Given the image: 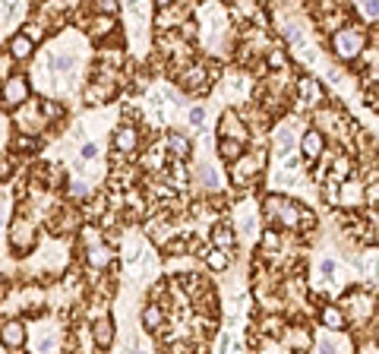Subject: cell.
<instances>
[{
    "instance_id": "obj_1",
    "label": "cell",
    "mask_w": 379,
    "mask_h": 354,
    "mask_svg": "<svg viewBox=\"0 0 379 354\" xmlns=\"http://www.w3.org/2000/svg\"><path fill=\"white\" fill-rule=\"evenodd\" d=\"M29 95H32L29 79L19 73H10L4 79V86H0V101H4L6 107H22L25 101H29Z\"/></svg>"
},
{
    "instance_id": "obj_2",
    "label": "cell",
    "mask_w": 379,
    "mask_h": 354,
    "mask_svg": "<svg viewBox=\"0 0 379 354\" xmlns=\"http://www.w3.org/2000/svg\"><path fill=\"white\" fill-rule=\"evenodd\" d=\"M335 51H338L341 60H354V57L364 51V35L354 29H341L338 35H335Z\"/></svg>"
},
{
    "instance_id": "obj_3",
    "label": "cell",
    "mask_w": 379,
    "mask_h": 354,
    "mask_svg": "<svg viewBox=\"0 0 379 354\" xmlns=\"http://www.w3.org/2000/svg\"><path fill=\"white\" fill-rule=\"evenodd\" d=\"M25 339H29V332H25V322L22 320H6L4 326H0V345L19 351V348L25 345Z\"/></svg>"
},
{
    "instance_id": "obj_4",
    "label": "cell",
    "mask_w": 379,
    "mask_h": 354,
    "mask_svg": "<svg viewBox=\"0 0 379 354\" xmlns=\"http://www.w3.org/2000/svg\"><path fill=\"white\" fill-rule=\"evenodd\" d=\"M114 320L111 316H98V320L92 322V341L95 348H101V351H107V348L114 345Z\"/></svg>"
},
{
    "instance_id": "obj_5",
    "label": "cell",
    "mask_w": 379,
    "mask_h": 354,
    "mask_svg": "<svg viewBox=\"0 0 379 354\" xmlns=\"http://www.w3.org/2000/svg\"><path fill=\"white\" fill-rule=\"evenodd\" d=\"M111 145L126 155V152H133L139 145V130L133 124H120L117 130H114V136H111Z\"/></svg>"
},
{
    "instance_id": "obj_6",
    "label": "cell",
    "mask_w": 379,
    "mask_h": 354,
    "mask_svg": "<svg viewBox=\"0 0 379 354\" xmlns=\"http://www.w3.org/2000/svg\"><path fill=\"white\" fill-rule=\"evenodd\" d=\"M300 149H303V158H310V162H313V158H319L322 152H326V133L322 130H307L303 133V139H300Z\"/></svg>"
},
{
    "instance_id": "obj_7",
    "label": "cell",
    "mask_w": 379,
    "mask_h": 354,
    "mask_svg": "<svg viewBox=\"0 0 379 354\" xmlns=\"http://www.w3.org/2000/svg\"><path fill=\"white\" fill-rule=\"evenodd\" d=\"M218 130H221V139H237V143H244V120L237 124V111H234V107H227V111L221 114Z\"/></svg>"
},
{
    "instance_id": "obj_8",
    "label": "cell",
    "mask_w": 379,
    "mask_h": 354,
    "mask_svg": "<svg viewBox=\"0 0 379 354\" xmlns=\"http://www.w3.org/2000/svg\"><path fill=\"white\" fill-rule=\"evenodd\" d=\"M32 51H35V44H32L22 32H13L10 41H6V54H10V60H29Z\"/></svg>"
},
{
    "instance_id": "obj_9",
    "label": "cell",
    "mask_w": 379,
    "mask_h": 354,
    "mask_svg": "<svg viewBox=\"0 0 379 354\" xmlns=\"http://www.w3.org/2000/svg\"><path fill=\"white\" fill-rule=\"evenodd\" d=\"M164 143H168V152L174 155V162H183V158L193 152V143H190L183 133H168V139H164Z\"/></svg>"
},
{
    "instance_id": "obj_10",
    "label": "cell",
    "mask_w": 379,
    "mask_h": 354,
    "mask_svg": "<svg viewBox=\"0 0 379 354\" xmlns=\"http://www.w3.org/2000/svg\"><path fill=\"white\" fill-rule=\"evenodd\" d=\"M319 322H322L326 329H345L347 316H345V310H341V307H332V303H326V307L319 310Z\"/></svg>"
},
{
    "instance_id": "obj_11",
    "label": "cell",
    "mask_w": 379,
    "mask_h": 354,
    "mask_svg": "<svg viewBox=\"0 0 379 354\" xmlns=\"http://www.w3.org/2000/svg\"><path fill=\"white\" fill-rule=\"evenodd\" d=\"M142 329L145 332H155V329H161V322H164V307H158V303H149V307L142 310Z\"/></svg>"
},
{
    "instance_id": "obj_12",
    "label": "cell",
    "mask_w": 379,
    "mask_h": 354,
    "mask_svg": "<svg viewBox=\"0 0 379 354\" xmlns=\"http://www.w3.org/2000/svg\"><path fill=\"white\" fill-rule=\"evenodd\" d=\"M218 155L227 164H234L237 158H244V143H237V139H218Z\"/></svg>"
},
{
    "instance_id": "obj_13",
    "label": "cell",
    "mask_w": 379,
    "mask_h": 354,
    "mask_svg": "<svg viewBox=\"0 0 379 354\" xmlns=\"http://www.w3.org/2000/svg\"><path fill=\"white\" fill-rule=\"evenodd\" d=\"M212 244H215V250H231V247H234V234H231V228H227V225H218V228H215V231H212Z\"/></svg>"
},
{
    "instance_id": "obj_14",
    "label": "cell",
    "mask_w": 379,
    "mask_h": 354,
    "mask_svg": "<svg viewBox=\"0 0 379 354\" xmlns=\"http://www.w3.org/2000/svg\"><path fill=\"white\" fill-rule=\"evenodd\" d=\"M73 67H76V54H63V51H57V54L51 57V70H54V73H69Z\"/></svg>"
},
{
    "instance_id": "obj_15",
    "label": "cell",
    "mask_w": 379,
    "mask_h": 354,
    "mask_svg": "<svg viewBox=\"0 0 379 354\" xmlns=\"http://www.w3.org/2000/svg\"><path fill=\"white\" fill-rule=\"evenodd\" d=\"M300 92H303V101H307V105H316V101L322 98V86L316 79H310V76L300 82Z\"/></svg>"
},
{
    "instance_id": "obj_16",
    "label": "cell",
    "mask_w": 379,
    "mask_h": 354,
    "mask_svg": "<svg viewBox=\"0 0 379 354\" xmlns=\"http://www.w3.org/2000/svg\"><path fill=\"white\" fill-rule=\"evenodd\" d=\"M206 266L212 272H225L227 269V253L225 250H215V247H212V250L206 253Z\"/></svg>"
},
{
    "instance_id": "obj_17",
    "label": "cell",
    "mask_w": 379,
    "mask_h": 354,
    "mask_svg": "<svg viewBox=\"0 0 379 354\" xmlns=\"http://www.w3.org/2000/svg\"><path fill=\"white\" fill-rule=\"evenodd\" d=\"M354 13H357L360 19H370V22H376V16H379V6L373 4V0H370V4H354Z\"/></svg>"
},
{
    "instance_id": "obj_18",
    "label": "cell",
    "mask_w": 379,
    "mask_h": 354,
    "mask_svg": "<svg viewBox=\"0 0 379 354\" xmlns=\"http://www.w3.org/2000/svg\"><path fill=\"white\" fill-rule=\"evenodd\" d=\"M120 13V4H111V0H101V4H95V16L101 19H111Z\"/></svg>"
},
{
    "instance_id": "obj_19",
    "label": "cell",
    "mask_w": 379,
    "mask_h": 354,
    "mask_svg": "<svg viewBox=\"0 0 379 354\" xmlns=\"http://www.w3.org/2000/svg\"><path fill=\"white\" fill-rule=\"evenodd\" d=\"M265 63H269L272 70H281V67H288V57H284V51H272Z\"/></svg>"
},
{
    "instance_id": "obj_20",
    "label": "cell",
    "mask_w": 379,
    "mask_h": 354,
    "mask_svg": "<svg viewBox=\"0 0 379 354\" xmlns=\"http://www.w3.org/2000/svg\"><path fill=\"white\" fill-rule=\"evenodd\" d=\"M79 155H82V162H92V158H98V145L95 143H86L79 149Z\"/></svg>"
},
{
    "instance_id": "obj_21",
    "label": "cell",
    "mask_w": 379,
    "mask_h": 354,
    "mask_svg": "<svg viewBox=\"0 0 379 354\" xmlns=\"http://www.w3.org/2000/svg\"><path fill=\"white\" fill-rule=\"evenodd\" d=\"M13 145H16L19 152H32V149H35V139H32V136H16V143H13Z\"/></svg>"
},
{
    "instance_id": "obj_22",
    "label": "cell",
    "mask_w": 379,
    "mask_h": 354,
    "mask_svg": "<svg viewBox=\"0 0 379 354\" xmlns=\"http://www.w3.org/2000/svg\"><path fill=\"white\" fill-rule=\"evenodd\" d=\"M262 247L275 250V247H278V234H275V231H265V234H262Z\"/></svg>"
},
{
    "instance_id": "obj_23",
    "label": "cell",
    "mask_w": 379,
    "mask_h": 354,
    "mask_svg": "<svg viewBox=\"0 0 379 354\" xmlns=\"http://www.w3.org/2000/svg\"><path fill=\"white\" fill-rule=\"evenodd\" d=\"M202 120H206V111H202V107H193V111H190V124L199 126Z\"/></svg>"
},
{
    "instance_id": "obj_24",
    "label": "cell",
    "mask_w": 379,
    "mask_h": 354,
    "mask_svg": "<svg viewBox=\"0 0 379 354\" xmlns=\"http://www.w3.org/2000/svg\"><path fill=\"white\" fill-rule=\"evenodd\" d=\"M319 269H322V275H326V278H332L335 275V259H322V266H319Z\"/></svg>"
},
{
    "instance_id": "obj_25",
    "label": "cell",
    "mask_w": 379,
    "mask_h": 354,
    "mask_svg": "<svg viewBox=\"0 0 379 354\" xmlns=\"http://www.w3.org/2000/svg\"><path fill=\"white\" fill-rule=\"evenodd\" d=\"M366 199H370V206H376V199H379V187H376V181L370 183V190H366Z\"/></svg>"
},
{
    "instance_id": "obj_26",
    "label": "cell",
    "mask_w": 379,
    "mask_h": 354,
    "mask_svg": "<svg viewBox=\"0 0 379 354\" xmlns=\"http://www.w3.org/2000/svg\"><path fill=\"white\" fill-rule=\"evenodd\" d=\"M164 250H168V253H183V250H187V244H183V240H171Z\"/></svg>"
},
{
    "instance_id": "obj_27",
    "label": "cell",
    "mask_w": 379,
    "mask_h": 354,
    "mask_svg": "<svg viewBox=\"0 0 379 354\" xmlns=\"http://www.w3.org/2000/svg\"><path fill=\"white\" fill-rule=\"evenodd\" d=\"M6 174H10V162H6V158H0V181H4Z\"/></svg>"
},
{
    "instance_id": "obj_28",
    "label": "cell",
    "mask_w": 379,
    "mask_h": 354,
    "mask_svg": "<svg viewBox=\"0 0 379 354\" xmlns=\"http://www.w3.org/2000/svg\"><path fill=\"white\" fill-rule=\"evenodd\" d=\"M319 354H335V345H332V341H322V345H319Z\"/></svg>"
}]
</instances>
